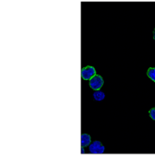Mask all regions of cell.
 <instances>
[{
	"label": "cell",
	"mask_w": 155,
	"mask_h": 157,
	"mask_svg": "<svg viewBox=\"0 0 155 157\" xmlns=\"http://www.w3.org/2000/svg\"><path fill=\"white\" fill-rule=\"evenodd\" d=\"M93 99H94L95 101H100L104 100V98H105V94H104L102 91H100V90H96L95 92L93 93Z\"/></svg>",
	"instance_id": "5"
},
{
	"label": "cell",
	"mask_w": 155,
	"mask_h": 157,
	"mask_svg": "<svg viewBox=\"0 0 155 157\" xmlns=\"http://www.w3.org/2000/svg\"><path fill=\"white\" fill-rule=\"evenodd\" d=\"M81 151H82V154H84V146H82V149H81Z\"/></svg>",
	"instance_id": "8"
},
{
	"label": "cell",
	"mask_w": 155,
	"mask_h": 157,
	"mask_svg": "<svg viewBox=\"0 0 155 157\" xmlns=\"http://www.w3.org/2000/svg\"><path fill=\"white\" fill-rule=\"evenodd\" d=\"M91 143H92V138H91L90 135L82 134V136H81V145L84 147H86V146H89Z\"/></svg>",
	"instance_id": "4"
},
{
	"label": "cell",
	"mask_w": 155,
	"mask_h": 157,
	"mask_svg": "<svg viewBox=\"0 0 155 157\" xmlns=\"http://www.w3.org/2000/svg\"><path fill=\"white\" fill-rule=\"evenodd\" d=\"M149 115H150V117H151L153 121H155V107L149 110Z\"/></svg>",
	"instance_id": "7"
},
{
	"label": "cell",
	"mask_w": 155,
	"mask_h": 157,
	"mask_svg": "<svg viewBox=\"0 0 155 157\" xmlns=\"http://www.w3.org/2000/svg\"><path fill=\"white\" fill-rule=\"evenodd\" d=\"M153 40H155V29H154V31H153Z\"/></svg>",
	"instance_id": "9"
},
{
	"label": "cell",
	"mask_w": 155,
	"mask_h": 157,
	"mask_svg": "<svg viewBox=\"0 0 155 157\" xmlns=\"http://www.w3.org/2000/svg\"><path fill=\"white\" fill-rule=\"evenodd\" d=\"M89 152L93 155L103 154L105 152V147L100 141H94L89 145Z\"/></svg>",
	"instance_id": "1"
},
{
	"label": "cell",
	"mask_w": 155,
	"mask_h": 157,
	"mask_svg": "<svg viewBox=\"0 0 155 157\" xmlns=\"http://www.w3.org/2000/svg\"><path fill=\"white\" fill-rule=\"evenodd\" d=\"M96 75V70L93 67L88 66L82 68L81 70V76L84 80H90Z\"/></svg>",
	"instance_id": "3"
},
{
	"label": "cell",
	"mask_w": 155,
	"mask_h": 157,
	"mask_svg": "<svg viewBox=\"0 0 155 157\" xmlns=\"http://www.w3.org/2000/svg\"><path fill=\"white\" fill-rule=\"evenodd\" d=\"M90 86L93 90H100V88L103 85V79L100 75H95L93 77H92L90 79Z\"/></svg>",
	"instance_id": "2"
},
{
	"label": "cell",
	"mask_w": 155,
	"mask_h": 157,
	"mask_svg": "<svg viewBox=\"0 0 155 157\" xmlns=\"http://www.w3.org/2000/svg\"><path fill=\"white\" fill-rule=\"evenodd\" d=\"M147 75L151 80L155 82V67H150L147 71Z\"/></svg>",
	"instance_id": "6"
}]
</instances>
